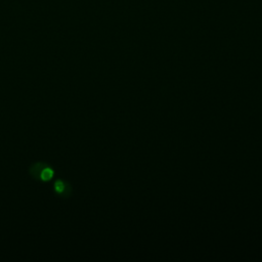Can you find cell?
Here are the masks:
<instances>
[{"instance_id":"6da1fadb","label":"cell","mask_w":262,"mask_h":262,"mask_svg":"<svg viewBox=\"0 0 262 262\" xmlns=\"http://www.w3.org/2000/svg\"><path fill=\"white\" fill-rule=\"evenodd\" d=\"M54 169L45 162H36L29 167V174L35 181L48 183L54 178Z\"/></svg>"},{"instance_id":"7a4b0ae2","label":"cell","mask_w":262,"mask_h":262,"mask_svg":"<svg viewBox=\"0 0 262 262\" xmlns=\"http://www.w3.org/2000/svg\"><path fill=\"white\" fill-rule=\"evenodd\" d=\"M53 191L61 199H69L73 194V188L70 183L64 180H56L53 183Z\"/></svg>"}]
</instances>
